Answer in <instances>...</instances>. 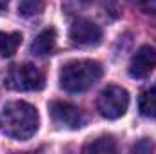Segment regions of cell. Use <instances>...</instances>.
I'll return each instance as SVG.
<instances>
[{"instance_id": "cell-13", "label": "cell", "mask_w": 156, "mask_h": 154, "mask_svg": "<svg viewBox=\"0 0 156 154\" xmlns=\"http://www.w3.org/2000/svg\"><path fill=\"white\" fill-rule=\"evenodd\" d=\"M133 4L145 15H156V0H133Z\"/></svg>"}, {"instance_id": "cell-16", "label": "cell", "mask_w": 156, "mask_h": 154, "mask_svg": "<svg viewBox=\"0 0 156 154\" xmlns=\"http://www.w3.org/2000/svg\"><path fill=\"white\" fill-rule=\"evenodd\" d=\"M82 2H89V0H82Z\"/></svg>"}, {"instance_id": "cell-4", "label": "cell", "mask_w": 156, "mask_h": 154, "mask_svg": "<svg viewBox=\"0 0 156 154\" xmlns=\"http://www.w3.org/2000/svg\"><path fill=\"white\" fill-rule=\"evenodd\" d=\"M100 114L107 120H118L127 113L129 107V93L123 87L118 85H109L105 87L100 96H98V103H96Z\"/></svg>"}, {"instance_id": "cell-14", "label": "cell", "mask_w": 156, "mask_h": 154, "mask_svg": "<svg viewBox=\"0 0 156 154\" xmlns=\"http://www.w3.org/2000/svg\"><path fill=\"white\" fill-rule=\"evenodd\" d=\"M153 151H156L154 143L151 142V140H140V143H136L134 147H133V152H153Z\"/></svg>"}, {"instance_id": "cell-2", "label": "cell", "mask_w": 156, "mask_h": 154, "mask_svg": "<svg viewBox=\"0 0 156 154\" xmlns=\"http://www.w3.org/2000/svg\"><path fill=\"white\" fill-rule=\"evenodd\" d=\"M104 75V67L96 60H73L60 71V87L67 93H83L91 89Z\"/></svg>"}, {"instance_id": "cell-9", "label": "cell", "mask_w": 156, "mask_h": 154, "mask_svg": "<svg viewBox=\"0 0 156 154\" xmlns=\"http://www.w3.org/2000/svg\"><path fill=\"white\" fill-rule=\"evenodd\" d=\"M138 109H140L142 116L156 120V83L142 93V96L138 100Z\"/></svg>"}, {"instance_id": "cell-7", "label": "cell", "mask_w": 156, "mask_h": 154, "mask_svg": "<svg viewBox=\"0 0 156 154\" xmlns=\"http://www.w3.org/2000/svg\"><path fill=\"white\" fill-rule=\"evenodd\" d=\"M69 38L75 45H82V47L96 45L102 42V29L91 20L78 18L69 27Z\"/></svg>"}, {"instance_id": "cell-12", "label": "cell", "mask_w": 156, "mask_h": 154, "mask_svg": "<svg viewBox=\"0 0 156 154\" xmlns=\"http://www.w3.org/2000/svg\"><path fill=\"white\" fill-rule=\"evenodd\" d=\"M44 11V2L42 0H24L20 4V15L24 16H35Z\"/></svg>"}, {"instance_id": "cell-11", "label": "cell", "mask_w": 156, "mask_h": 154, "mask_svg": "<svg viewBox=\"0 0 156 154\" xmlns=\"http://www.w3.org/2000/svg\"><path fill=\"white\" fill-rule=\"evenodd\" d=\"M83 152H116V143L111 136H102L83 147Z\"/></svg>"}, {"instance_id": "cell-15", "label": "cell", "mask_w": 156, "mask_h": 154, "mask_svg": "<svg viewBox=\"0 0 156 154\" xmlns=\"http://www.w3.org/2000/svg\"><path fill=\"white\" fill-rule=\"evenodd\" d=\"M7 4H9V0H0V13H4V11H5Z\"/></svg>"}, {"instance_id": "cell-3", "label": "cell", "mask_w": 156, "mask_h": 154, "mask_svg": "<svg viewBox=\"0 0 156 154\" xmlns=\"http://www.w3.org/2000/svg\"><path fill=\"white\" fill-rule=\"evenodd\" d=\"M4 85L11 91H18V93H27V91H40L45 85V78L38 69L31 64H24V65H16L13 67L5 78H4Z\"/></svg>"}, {"instance_id": "cell-8", "label": "cell", "mask_w": 156, "mask_h": 154, "mask_svg": "<svg viewBox=\"0 0 156 154\" xmlns=\"http://www.w3.org/2000/svg\"><path fill=\"white\" fill-rule=\"evenodd\" d=\"M55 45H56V31H55V27H47V29L40 31L37 38L33 40L31 53L37 56H45L55 51Z\"/></svg>"}, {"instance_id": "cell-5", "label": "cell", "mask_w": 156, "mask_h": 154, "mask_svg": "<svg viewBox=\"0 0 156 154\" xmlns=\"http://www.w3.org/2000/svg\"><path fill=\"white\" fill-rule=\"evenodd\" d=\"M49 113L55 123L66 129H80L85 123V116L76 105L67 103V102H51L49 103Z\"/></svg>"}, {"instance_id": "cell-1", "label": "cell", "mask_w": 156, "mask_h": 154, "mask_svg": "<svg viewBox=\"0 0 156 154\" xmlns=\"http://www.w3.org/2000/svg\"><path fill=\"white\" fill-rule=\"evenodd\" d=\"M40 125L38 111L27 102H9L0 113V131L13 140H29Z\"/></svg>"}, {"instance_id": "cell-6", "label": "cell", "mask_w": 156, "mask_h": 154, "mask_svg": "<svg viewBox=\"0 0 156 154\" xmlns=\"http://www.w3.org/2000/svg\"><path fill=\"white\" fill-rule=\"evenodd\" d=\"M156 69V47L142 45L129 62V76L136 80L147 78Z\"/></svg>"}, {"instance_id": "cell-10", "label": "cell", "mask_w": 156, "mask_h": 154, "mask_svg": "<svg viewBox=\"0 0 156 154\" xmlns=\"http://www.w3.org/2000/svg\"><path fill=\"white\" fill-rule=\"evenodd\" d=\"M22 44V35L20 33H5L0 31V56L9 58L16 53V49Z\"/></svg>"}]
</instances>
